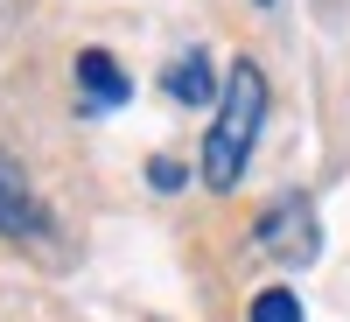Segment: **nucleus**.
<instances>
[{
	"instance_id": "1",
	"label": "nucleus",
	"mask_w": 350,
	"mask_h": 322,
	"mask_svg": "<svg viewBox=\"0 0 350 322\" xmlns=\"http://www.w3.org/2000/svg\"><path fill=\"white\" fill-rule=\"evenodd\" d=\"M259 126H267V77H259L252 56H239V64L224 70V92H217V120L211 133H203V183H211L217 196L239 189V175L259 148Z\"/></svg>"
},
{
	"instance_id": "4",
	"label": "nucleus",
	"mask_w": 350,
	"mask_h": 322,
	"mask_svg": "<svg viewBox=\"0 0 350 322\" xmlns=\"http://www.w3.org/2000/svg\"><path fill=\"white\" fill-rule=\"evenodd\" d=\"M77 92H84L92 112H120L133 84H126V70H120V56H112V49H84V56H77Z\"/></svg>"
},
{
	"instance_id": "6",
	"label": "nucleus",
	"mask_w": 350,
	"mask_h": 322,
	"mask_svg": "<svg viewBox=\"0 0 350 322\" xmlns=\"http://www.w3.org/2000/svg\"><path fill=\"white\" fill-rule=\"evenodd\" d=\"M252 322H301L295 287H259V295H252Z\"/></svg>"
},
{
	"instance_id": "5",
	"label": "nucleus",
	"mask_w": 350,
	"mask_h": 322,
	"mask_svg": "<svg viewBox=\"0 0 350 322\" xmlns=\"http://www.w3.org/2000/svg\"><path fill=\"white\" fill-rule=\"evenodd\" d=\"M161 84H168L175 105H211V98H217V70H211V56H203V49H183V56L168 64Z\"/></svg>"
},
{
	"instance_id": "7",
	"label": "nucleus",
	"mask_w": 350,
	"mask_h": 322,
	"mask_svg": "<svg viewBox=\"0 0 350 322\" xmlns=\"http://www.w3.org/2000/svg\"><path fill=\"white\" fill-rule=\"evenodd\" d=\"M148 183H154L161 196H175V189H183V161H168V155H154V161H148Z\"/></svg>"
},
{
	"instance_id": "3",
	"label": "nucleus",
	"mask_w": 350,
	"mask_h": 322,
	"mask_svg": "<svg viewBox=\"0 0 350 322\" xmlns=\"http://www.w3.org/2000/svg\"><path fill=\"white\" fill-rule=\"evenodd\" d=\"M259 252H273L280 267H308L315 252H323V217H315L308 196H280L267 217H259Z\"/></svg>"
},
{
	"instance_id": "8",
	"label": "nucleus",
	"mask_w": 350,
	"mask_h": 322,
	"mask_svg": "<svg viewBox=\"0 0 350 322\" xmlns=\"http://www.w3.org/2000/svg\"><path fill=\"white\" fill-rule=\"evenodd\" d=\"M259 8H273V0H259Z\"/></svg>"
},
{
	"instance_id": "2",
	"label": "nucleus",
	"mask_w": 350,
	"mask_h": 322,
	"mask_svg": "<svg viewBox=\"0 0 350 322\" xmlns=\"http://www.w3.org/2000/svg\"><path fill=\"white\" fill-rule=\"evenodd\" d=\"M0 239H8V245H28V252L64 239V231H56V211L42 203V189L28 183V168H21L8 148H0Z\"/></svg>"
}]
</instances>
